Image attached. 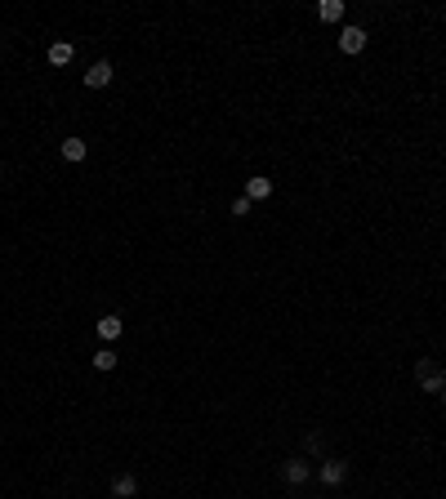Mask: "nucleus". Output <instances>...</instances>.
I'll return each instance as SVG.
<instances>
[{
  "label": "nucleus",
  "instance_id": "1",
  "mask_svg": "<svg viewBox=\"0 0 446 499\" xmlns=\"http://www.w3.org/2000/svg\"><path fill=\"white\" fill-rule=\"evenodd\" d=\"M415 379H420L424 392H442V388H446V370H442L433 357H420V361H415Z\"/></svg>",
  "mask_w": 446,
  "mask_h": 499
},
{
  "label": "nucleus",
  "instance_id": "2",
  "mask_svg": "<svg viewBox=\"0 0 446 499\" xmlns=\"http://www.w3.org/2000/svg\"><path fill=\"white\" fill-rule=\"evenodd\" d=\"M112 76H117V68H112L107 58H98V63H90V68H85V85L90 90H103V85H112Z\"/></svg>",
  "mask_w": 446,
  "mask_h": 499
},
{
  "label": "nucleus",
  "instance_id": "3",
  "mask_svg": "<svg viewBox=\"0 0 446 499\" xmlns=\"http://www.w3.org/2000/svg\"><path fill=\"white\" fill-rule=\"evenodd\" d=\"M339 49L344 54H361V49H366V27H344L339 31Z\"/></svg>",
  "mask_w": 446,
  "mask_h": 499
},
{
  "label": "nucleus",
  "instance_id": "4",
  "mask_svg": "<svg viewBox=\"0 0 446 499\" xmlns=\"http://www.w3.org/2000/svg\"><path fill=\"white\" fill-rule=\"evenodd\" d=\"M317 477L326 481V486H339L344 477H349V463L344 459H322V468H317Z\"/></svg>",
  "mask_w": 446,
  "mask_h": 499
},
{
  "label": "nucleus",
  "instance_id": "5",
  "mask_svg": "<svg viewBox=\"0 0 446 499\" xmlns=\"http://www.w3.org/2000/svg\"><path fill=\"white\" fill-rule=\"evenodd\" d=\"M268 196H272V178H263V174L259 178H245V201H250V205L255 201H268Z\"/></svg>",
  "mask_w": 446,
  "mask_h": 499
},
{
  "label": "nucleus",
  "instance_id": "6",
  "mask_svg": "<svg viewBox=\"0 0 446 499\" xmlns=\"http://www.w3.org/2000/svg\"><path fill=\"white\" fill-rule=\"evenodd\" d=\"M282 477L290 481V486H304V481L312 477V468H308L304 459H286V463H282Z\"/></svg>",
  "mask_w": 446,
  "mask_h": 499
},
{
  "label": "nucleus",
  "instance_id": "7",
  "mask_svg": "<svg viewBox=\"0 0 446 499\" xmlns=\"http://www.w3.org/2000/svg\"><path fill=\"white\" fill-rule=\"evenodd\" d=\"M121 330H125V321L117 317V312H107V317H98V339H103V343L121 339Z\"/></svg>",
  "mask_w": 446,
  "mask_h": 499
},
{
  "label": "nucleus",
  "instance_id": "8",
  "mask_svg": "<svg viewBox=\"0 0 446 499\" xmlns=\"http://www.w3.org/2000/svg\"><path fill=\"white\" fill-rule=\"evenodd\" d=\"M134 490H139L134 473H117V477H112V495H117V499H134Z\"/></svg>",
  "mask_w": 446,
  "mask_h": 499
},
{
  "label": "nucleus",
  "instance_id": "9",
  "mask_svg": "<svg viewBox=\"0 0 446 499\" xmlns=\"http://www.w3.org/2000/svg\"><path fill=\"white\" fill-rule=\"evenodd\" d=\"M45 58L54 63V68H68V63H72V45L68 41H54V45L45 49Z\"/></svg>",
  "mask_w": 446,
  "mask_h": 499
},
{
  "label": "nucleus",
  "instance_id": "10",
  "mask_svg": "<svg viewBox=\"0 0 446 499\" xmlns=\"http://www.w3.org/2000/svg\"><path fill=\"white\" fill-rule=\"evenodd\" d=\"M317 18H322V23H339V18H344V0H322V5H317Z\"/></svg>",
  "mask_w": 446,
  "mask_h": 499
},
{
  "label": "nucleus",
  "instance_id": "11",
  "mask_svg": "<svg viewBox=\"0 0 446 499\" xmlns=\"http://www.w3.org/2000/svg\"><path fill=\"white\" fill-rule=\"evenodd\" d=\"M85 152H90V143H80L76 134L63 139V161H85Z\"/></svg>",
  "mask_w": 446,
  "mask_h": 499
},
{
  "label": "nucleus",
  "instance_id": "12",
  "mask_svg": "<svg viewBox=\"0 0 446 499\" xmlns=\"http://www.w3.org/2000/svg\"><path fill=\"white\" fill-rule=\"evenodd\" d=\"M112 365H117V353H112V348H98V353H94V370H112Z\"/></svg>",
  "mask_w": 446,
  "mask_h": 499
},
{
  "label": "nucleus",
  "instance_id": "13",
  "mask_svg": "<svg viewBox=\"0 0 446 499\" xmlns=\"http://www.w3.org/2000/svg\"><path fill=\"white\" fill-rule=\"evenodd\" d=\"M250 210H255V205H250V201H245V196H237V201H233V205H228V214H233V219H245V214H250Z\"/></svg>",
  "mask_w": 446,
  "mask_h": 499
},
{
  "label": "nucleus",
  "instance_id": "14",
  "mask_svg": "<svg viewBox=\"0 0 446 499\" xmlns=\"http://www.w3.org/2000/svg\"><path fill=\"white\" fill-rule=\"evenodd\" d=\"M304 446H308V455H322V432H308Z\"/></svg>",
  "mask_w": 446,
  "mask_h": 499
},
{
  "label": "nucleus",
  "instance_id": "15",
  "mask_svg": "<svg viewBox=\"0 0 446 499\" xmlns=\"http://www.w3.org/2000/svg\"><path fill=\"white\" fill-rule=\"evenodd\" d=\"M442 406H446V388H442Z\"/></svg>",
  "mask_w": 446,
  "mask_h": 499
}]
</instances>
